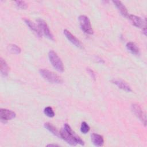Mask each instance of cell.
Here are the masks:
<instances>
[{
	"label": "cell",
	"instance_id": "6",
	"mask_svg": "<svg viewBox=\"0 0 147 147\" xmlns=\"http://www.w3.org/2000/svg\"><path fill=\"white\" fill-rule=\"evenodd\" d=\"M131 110L134 115L144 123L145 126L146 124V117L145 114L142 111L141 107L137 104H133L131 105Z\"/></svg>",
	"mask_w": 147,
	"mask_h": 147
},
{
	"label": "cell",
	"instance_id": "10",
	"mask_svg": "<svg viewBox=\"0 0 147 147\" xmlns=\"http://www.w3.org/2000/svg\"><path fill=\"white\" fill-rule=\"evenodd\" d=\"M24 21L25 24L28 25V26L34 32V33H36V34L38 36V37H42V33L40 29L38 26H37L34 22H32L30 20H29L28 18L24 19Z\"/></svg>",
	"mask_w": 147,
	"mask_h": 147
},
{
	"label": "cell",
	"instance_id": "2",
	"mask_svg": "<svg viewBox=\"0 0 147 147\" xmlns=\"http://www.w3.org/2000/svg\"><path fill=\"white\" fill-rule=\"evenodd\" d=\"M39 72L42 78L49 83L58 84L62 82V79L59 76L48 69H40L39 70Z\"/></svg>",
	"mask_w": 147,
	"mask_h": 147
},
{
	"label": "cell",
	"instance_id": "16",
	"mask_svg": "<svg viewBox=\"0 0 147 147\" xmlns=\"http://www.w3.org/2000/svg\"><path fill=\"white\" fill-rule=\"evenodd\" d=\"M44 127L48 130H49L50 132H51L53 135H55L57 137H60V133L58 131L57 129L53 125H52L51 123H48V122L45 123H44Z\"/></svg>",
	"mask_w": 147,
	"mask_h": 147
},
{
	"label": "cell",
	"instance_id": "11",
	"mask_svg": "<svg viewBox=\"0 0 147 147\" xmlns=\"http://www.w3.org/2000/svg\"><path fill=\"white\" fill-rule=\"evenodd\" d=\"M92 143L96 146H101L104 144V140L103 137L96 133H92L91 136Z\"/></svg>",
	"mask_w": 147,
	"mask_h": 147
},
{
	"label": "cell",
	"instance_id": "17",
	"mask_svg": "<svg viewBox=\"0 0 147 147\" xmlns=\"http://www.w3.org/2000/svg\"><path fill=\"white\" fill-rule=\"evenodd\" d=\"M8 50L13 54H19L21 53V48L16 44H10L8 45Z\"/></svg>",
	"mask_w": 147,
	"mask_h": 147
},
{
	"label": "cell",
	"instance_id": "8",
	"mask_svg": "<svg viewBox=\"0 0 147 147\" xmlns=\"http://www.w3.org/2000/svg\"><path fill=\"white\" fill-rule=\"evenodd\" d=\"M16 116V113L10 110L5 109H1L0 110V118L2 122L5 123L8 120L14 118Z\"/></svg>",
	"mask_w": 147,
	"mask_h": 147
},
{
	"label": "cell",
	"instance_id": "21",
	"mask_svg": "<svg viewBox=\"0 0 147 147\" xmlns=\"http://www.w3.org/2000/svg\"><path fill=\"white\" fill-rule=\"evenodd\" d=\"M87 71L89 74V75H90V76L92 78V79H93L94 80H95V74L94 73L93 70H92L90 68H87Z\"/></svg>",
	"mask_w": 147,
	"mask_h": 147
},
{
	"label": "cell",
	"instance_id": "1",
	"mask_svg": "<svg viewBox=\"0 0 147 147\" xmlns=\"http://www.w3.org/2000/svg\"><path fill=\"white\" fill-rule=\"evenodd\" d=\"M60 137L71 145L75 146L79 144L81 145H84L83 141L73 131L70 126L67 123H65L64 128L60 131Z\"/></svg>",
	"mask_w": 147,
	"mask_h": 147
},
{
	"label": "cell",
	"instance_id": "18",
	"mask_svg": "<svg viewBox=\"0 0 147 147\" xmlns=\"http://www.w3.org/2000/svg\"><path fill=\"white\" fill-rule=\"evenodd\" d=\"M44 113L48 117H53L55 116V113L51 107H46L44 110Z\"/></svg>",
	"mask_w": 147,
	"mask_h": 147
},
{
	"label": "cell",
	"instance_id": "19",
	"mask_svg": "<svg viewBox=\"0 0 147 147\" xmlns=\"http://www.w3.org/2000/svg\"><path fill=\"white\" fill-rule=\"evenodd\" d=\"M90 126L86 122H83L80 126V131L83 134L87 133L90 130Z\"/></svg>",
	"mask_w": 147,
	"mask_h": 147
},
{
	"label": "cell",
	"instance_id": "7",
	"mask_svg": "<svg viewBox=\"0 0 147 147\" xmlns=\"http://www.w3.org/2000/svg\"><path fill=\"white\" fill-rule=\"evenodd\" d=\"M127 17L134 26L142 29L146 28V21L141 17L133 14L128 15Z\"/></svg>",
	"mask_w": 147,
	"mask_h": 147
},
{
	"label": "cell",
	"instance_id": "20",
	"mask_svg": "<svg viewBox=\"0 0 147 147\" xmlns=\"http://www.w3.org/2000/svg\"><path fill=\"white\" fill-rule=\"evenodd\" d=\"M16 6L21 9H25L28 7L27 3L24 1H17L15 2Z\"/></svg>",
	"mask_w": 147,
	"mask_h": 147
},
{
	"label": "cell",
	"instance_id": "12",
	"mask_svg": "<svg viewBox=\"0 0 147 147\" xmlns=\"http://www.w3.org/2000/svg\"><path fill=\"white\" fill-rule=\"evenodd\" d=\"M113 83L115 84L118 88L127 91V92H130L131 91V87L125 82L121 80H117V79H114L112 80Z\"/></svg>",
	"mask_w": 147,
	"mask_h": 147
},
{
	"label": "cell",
	"instance_id": "9",
	"mask_svg": "<svg viewBox=\"0 0 147 147\" xmlns=\"http://www.w3.org/2000/svg\"><path fill=\"white\" fill-rule=\"evenodd\" d=\"M64 34L66 38L74 45H75L76 47L79 48H83V45L81 43V42L76 37H75L69 31H68L67 29H64Z\"/></svg>",
	"mask_w": 147,
	"mask_h": 147
},
{
	"label": "cell",
	"instance_id": "14",
	"mask_svg": "<svg viewBox=\"0 0 147 147\" xmlns=\"http://www.w3.org/2000/svg\"><path fill=\"white\" fill-rule=\"evenodd\" d=\"M126 48L127 49L131 52L132 54L138 55L140 54V49L137 47V45L134 43L133 42H129L126 44Z\"/></svg>",
	"mask_w": 147,
	"mask_h": 147
},
{
	"label": "cell",
	"instance_id": "3",
	"mask_svg": "<svg viewBox=\"0 0 147 147\" xmlns=\"http://www.w3.org/2000/svg\"><path fill=\"white\" fill-rule=\"evenodd\" d=\"M48 57L50 62L53 67L59 72H62L64 71V65L62 61L57 53L53 50H51L48 53Z\"/></svg>",
	"mask_w": 147,
	"mask_h": 147
},
{
	"label": "cell",
	"instance_id": "5",
	"mask_svg": "<svg viewBox=\"0 0 147 147\" xmlns=\"http://www.w3.org/2000/svg\"><path fill=\"white\" fill-rule=\"evenodd\" d=\"M37 22L38 24V26H39L40 29H41L42 34H44L49 39L53 40H54L53 36L52 33H51L47 23L43 20H42L41 18L38 19L37 20Z\"/></svg>",
	"mask_w": 147,
	"mask_h": 147
},
{
	"label": "cell",
	"instance_id": "15",
	"mask_svg": "<svg viewBox=\"0 0 147 147\" xmlns=\"http://www.w3.org/2000/svg\"><path fill=\"white\" fill-rule=\"evenodd\" d=\"M0 71L2 76L5 77L8 75L9 68L5 60L2 57L0 58Z\"/></svg>",
	"mask_w": 147,
	"mask_h": 147
},
{
	"label": "cell",
	"instance_id": "13",
	"mask_svg": "<svg viewBox=\"0 0 147 147\" xmlns=\"http://www.w3.org/2000/svg\"><path fill=\"white\" fill-rule=\"evenodd\" d=\"M113 2L115 5V6L117 7L118 10L119 11L121 14L124 16L127 17L128 16V12L127 10L126 7L125 6V5L119 1H113Z\"/></svg>",
	"mask_w": 147,
	"mask_h": 147
},
{
	"label": "cell",
	"instance_id": "22",
	"mask_svg": "<svg viewBox=\"0 0 147 147\" xmlns=\"http://www.w3.org/2000/svg\"><path fill=\"white\" fill-rule=\"evenodd\" d=\"M58 146V145H56V144H48V145H47V146Z\"/></svg>",
	"mask_w": 147,
	"mask_h": 147
},
{
	"label": "cell",
	"instance_id": "4",
	"mask_svg": "<svg viewBox=\"0 0 147 147\" xmlns=\"http://www.w3.org/2000/svg\"><path fill=\"white\" fill-rule=\"evenodd\" d=\"M79 21L80 28L83 32L89 34L93 33V29L88 17L84 15H81L79 17Z\"/></svg>",
	"mask_w": 147,
	"mask_h": 147
}]
</instances>
